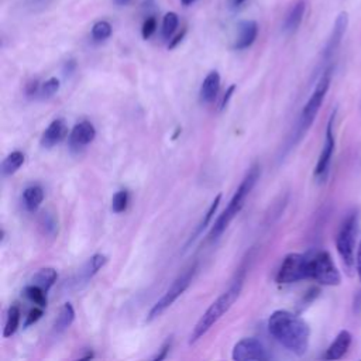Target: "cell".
<instances>
[{
    "label": "cell",
    "instance_id": "cell-1",
    "mask_svg": "<svg viewBox=\"0 0 361 361\" xmlns=\"http://www.w3.org/2000/svg\"><path fill=\"white\" fill-rule=\"evenodd\" d=\"M271 336L286 350L303 355L309 347V324L298 314L288 310H275L268 319Z\"/></svg>",
    "mask_w": 361,
    "mask_h": 361
},
{
    "label": "cell",
    "instance_id": "cell-2",
    "mask_svg": "<svg viewBox=\"0 0 361 361\" xmlns=\"http://www.w3.org/2000/svg\"><path fill=\"white\" fill-rule=\"evenodd\" d=\"M244 276H245V269L241 268L237 274L234 281L231 282V285L228 286V289L226 292H223L209 307L207 310L202 314V317L197 320V323L195 324L190 337H189V344L196 343L199 338H202L209 330L210 327L233 306V303L237 300V298L241 293L243 289V283H244Z\"/></svg>",
    "mask_w": 361,
    "mask_h": 361
},
{
    "label": "cell",
    "instance_id": "cell-3",
    "mask_svg": "<svg viewBox=\"0 0 361 361\" xmlns=\"http://www.w3.org/2000/svg\"><path fill=\"white\" fill-rule=\"evenodd\" d=\"M259 175H261V166L258 164H254L248 169L245 176L243 178L241 183L238 185L237 190L234 192L233 197L230 199L227 207L223 210V213L214 221V224L209 233V241H216L223 234V231L227 228L230 221L240 213V210L243 209V206L245 203L247 196L251 193L252 188L255 186L257 180L259 179Z\"/></svg>",
    "mask_w": 361,
    "mask_h": 361
},
{
    "label": "cell",
    "instance_id": "cell-4",
    "mask_svg": "<svg viewBox=\"0 0 361 361\" xmlns=\"http://www.w3.org/2000/svg\"><path fill=\"white\" fill-rule=\"evenodd\" d=\"M330 82H331V66H327L322 76L319 78L312 94L309 96L307 102L305 103L302 111H300V116H299V120H298V126H296V130H295V135H293V145L296 142L300 141V138L306 134V131L310 128V126L313 124L322 104H323V100L327 94V90H329V86H330Z\"/></svg>",
    "mask_w": 361,
    "mask_h": 361
},
{
    "label": "cell",
    "instance_id": "cell-5",
    "mask_svg": "<svg viewBox=\"0 0 361 361\" xmlns=\"http://www.w3.org/2000/svg\"><path fill=\"white\" fill-rule=\"evenodd\" d=\"M357 230H358V213L353 210L341 223L336 237V248L348 275H353V271H355Z\"/></svg>",
    "mask_w": 361,
    "mask_h": 361
},
{
    "label": "cell",
    "instance_id": "cell-6",
    "mask_svg": "<svg viewBox=\"0 0 361 361\" xmlns=\"http://www.w3.org/2000/svg\"><path fill=\"white\" fill-rule=\"evenodd\" d=\"M307 279L326 286L340 285L341 275L329 251L316 250L307 252Z\"/></svg>",
    "mask_w": 361,
    "mask_h": 361
},
{
    "label": "cell",
    "instance_id": "cell-7",
    "mask_svg": "<svg viewBox=\"0 0 361 361\" xmlns=\"http://www.w3.org/2000/svg\"><path fill=\"white\" fill-rule=\"evenodd\" d=\"M196 268H197V264L193 262L188 269H185L173 282L172 285L169 286V289L162 295V298L155 302V305L151 307V310L148 312V316H147V322H151L154 319H157L158 316H161L190 285L192 279H193V275L196 272Z\"/></svg>",
    "mask_w": 361,
    "mask_h": 361
},
{
    "label": "cell",
    "instance_id": "cell-8",
    "mask_svg": "<svg viewBox=\"0 0 361 361\" xmlns=\"http://www.w3.org/2000/svg\"><path fill=\"white\" fill-rule=\"evenodd\" d=\"M302 279H307V252H290L282 259L275 281L278 283H293Z\"/></svg>",
    "mask_w": 361,
    "mask_h": 361
},
{
    "label": "cell",
    "instance_id": "cell-9",
    "mask_svg": "<svg viewBox=\"0 0 361 361\" xmlns=\"http://www.w3.org/2000/svg\"><path fill=\"white\" fill-rule=\"evenodd\" d=\"M334 118H336V110L329 117V121H327V126H326L323 148L320 151V155H319V159H317L316 168H314V178L319 182L326 180L329 169H330L333 152H334V145H336V138H334V131H333Z\"/></svg>",
    "mask_w": 361,
    "mask_h": 361
},
{
    "label": "cell",
    "instance_id": "cell-10",
    "mask_svg": "<svg viewBox=\"0 0 361 361\" xmlns=\"http://www.w3.org/2000/svg\"><path fill=\"white\" fill-rule=\"evenodd\" d=\"M231 357L233 360H237V361H251V360L262 361L269 358L264 344L254 337H245L237 341L233 347Z\"/></svg>",
    "mask_w": 361,
    "mask_h": 361
},
{
    "label": "cell",
    "instance_id": "cell-11",
    "mask_svg": "<svg viewBox=\"0 0 361 361\" xmlns=\"http://www.w3.org/2000/svg\"><path fill=\"white\" fill-rule=\"evenodd\" d=\"M347 25H348V14L345 11H341L336 21H334V27H333V31H331V35L324 47V51H323V58L324 59H329L334 55V52L337 51L343 37H344V32L347 30Z\"/></svg>",
    "mask_w": 361,
    "mask_h": 361
},
{
    "label": "cell",
    "instance_id": "cell-12",
    "mask_svg": "<svg viewBox=\"0 0 361 361\" xmlns=\"http://www.w3.org/2000/svg\"><path fill=\"white\" fill-rule=\"evenodd\" d=\"M96 137V128L90 121H80L73 126L69 134V145L72 148H82L90 144Z\"/></svg>",
    "mask_w": 361,
    "mask_h": 361
},
{
    "label": "cell",
    "instance_id": "cell-13",
    "mask_svg": "<svg viewBox=\"0 0 361 361\" xmlns=\"http://www.w3.org/2000/svg\"><path fill=\"white\" fill-rule=\"evenodd\" d=\"M68 134V128L63 120L56 118L51 121V124L47 127V130L42 133V137L39 140V144L44 148H51L56 144H59Z\"/></svg>",
    "mask_w": 361,
    "mask_h": 361
},
{
    "label": "cell",
    "instance_id": "cell-14",
    "mask_svg": "<svg viewBox=\"0 0 361 361\" xmlns=\"http://www.w3.org/2000/svg\"><path fill=\"white\" fill-rule=\"evenodd\" d=\"M258 34V24L254 20H244L238 25V37L234 42L235 49H245L255 41Z\"/></svg>",
    "mask_w": 361,
    "mask_h": 361
},
{
    "label": "cell",
    "instance_id": "cell-15",
    "mask_svg": "<svg viewBox=\"0 0 361 361\" xmlns=\"http://www.w3.org/2000/svg\"><path fill=\"white\" fill-rule=\"evenodd\" d=\"M351 344V333L348 330H341L333 340V343L326 350V360H340L344 357Z\"/></svg>",
    "mask_w": 361,
    "mask_h": 361
},
{
    "label": "cell",
    "instance_id": "cell-16",
    "mask_svg": "<svg viewBox=\"0 0 361 361\" xmlns=\"http://www.w3.org/2000/svg\"><path fill=\"white\" fill-rule=\"evenodd\" d=\"M219 89H220V75L217 71H210L200 86V100L204 103H212L216 99Z\"/></svg>",
    "mask_w": 361,
    "mask_h": 361
},
{
    "label": "cell",
    "instance_id": "cell-17",
    "mask_svg": "<svg viewBox=\"0 0 361 361\" xmlns=\"http://www.w3.org/2000/svg\"><path fill=\"white\" fill-rule=\"evenodd\" d=\"M106 262H107V257L104 254L97 252L92 255L80 271V281L87 282L89 279H92L97 274V271L106 265Z\"/></svg>",
    "mask_w": 361,
    "mask_h": 361
},
{
    "label": "cell",
    "instance_id": "cell-18",
    "mask_svg": "<svg viewBox=\"0 0 361 361\" xmlns=\"http://www.w3.org/2000/svg\"><path fill=\"white\" fill-rule=\"evenodd\" d=\"M42 200H44V190L41 186L32 185V186H28L24 189L23 202H24V206L27 210H30V212L37 210L39 207V204L42 203Z\"/></svg>",
    "mask_w": 361,
    "mask_h": 361
},
{
    "label": "cell",
    "instance_id": "cell-19",
    "mask_svg": "<svg viewBox=\"0 0 361 361\" xmlns=\"http://www.w3.org/2000/svg\"><path fill=\"white\" fill-rule=\"evenodd\" d=\"M305 8H306V4L303 0H299L298 3H295V6L290 8V11L288 13V16L285 18V24H283L285 31L293 32L300 25L303 14H305Z\"/></svg>",
    "mask_w": 361,
    "mask_h": 361
},
{
    "label": "cell",
    "instance_id": "cell-20",
    "mask_svg": "<svg viewBox=\"0 0 361 361\" xmlns=\"http://www.w3.org/2000/svg\"><path fill=\"white\" fill-rule=\"evenodd\" d=\"M58 278V272L55 268H51V267H47V268H41L38 272L34 274L32 279H31V283L42 288L45 292L49 290V288L55 283Z\"/></svg>",
    "mask_w": 361,
    "mask_h": 361
},
{
    "label": "cell",
    "instance_id": "cell-21",
    "mask_svg": "<svg viewBox=\"0 0 361 361\" xmlns=\"http://www.w3.org/2000/svg\"><path fill=\"white\" fill-rule=\"evenodd\" d=\"M73 319H75V309H73V306L69 302L63 303L61 310H59V314H58V317H56V320L54 323V331L55 333H62L63 330H66L72 324Z\"/></svg>",
    "mask_w": 361,
    "mask_h": 361
},
{
    "label": "cell",
    "instance_id": "cell-22",
    "mask_svg": "<svg viewBox=\"0 0 361 361\" xmlns=\"http://www.w3.org/2000/svg\"><path fill=\"white\" fill-rule=\"evenodd\" d=\"M220 199H221V193H217L216 195V197L213 199V202H212V204H210V207L207 209V212H206V214H204V217H203V220L200 221V224L196 227V230H195V233L190 235V238L188 240V243H186V247H189L196 238H197V235H200L202 234V231L210 224V221H212V219H213V216H214V213H216V210H217V207H219V204H220Z\"/></svg>",
    "mask_w": 361,
    "mask_h": 361
},
{
    "label": "cell",
    "instance_id": "cell-23",
    "mask_svg": "<svg viewBox=\"0 0 361 361\" xmlns=\"http://www.w3.org/2000/svg\"><path fill=\"white\" fill-rule=\"evenodd\" d=\"M24 164V154L21 151H13L10 152L4 161L1 162V172L3 175H11L14 173L21 165Z\"/></svg>",
    "mask_w": 361,
    "mask_h": 361
},
{
    "label": "cell",
    "instance_id": "cell-24",
    "mask_svg": "<svg viewBox=\"0 0 361 361\" xmlns=\"http://www.w3.org/2000/svg\"><path fill=\"white\" fill-rule=\"evenodd\" d=\"M18 324H20V309H18L17 305H13L7 310V317H6V324H4L3 336L4 337L13 336L17 331Z\"/></svg>",
    "mask_w": 361,
    "mask_h": 361
},
{
    "label": "cell",
    "instance_id": "cell-25",
    "mask_svg": "<svg viewBox=\"0 0 361 361\" xmlns=\"http://www.w3.org/2000/svg\"><path fill=\"white\" fill-rule=\"evenodd\" d=\"M24 293H25V296H27L32 303L38 305L39 307H45L47 303H48L47 292H45L42 288H39V286H37V285H34V283L25 286Z\"/></svg>",
    "mask_w": 361,
    "mask_h": 361
},
{
    "label": "cell",
    "instance_id": "cell-26",
    "mask_svg": "<svg viewBox=\"0 0 361 361\" xmlns=\"http://www.w3.org/2000/svg\"><path fill=\"white\" fill-rule=\"evenodd\" d=\"M178 14L173 13V11H169L164 16V20H162V35L169 39L172 37V34L175 32L176 27H178Z\"/></svg>",
    "mask_w": 361,
    "mask_h": 361
},
{
    "label": "cell",
    "instance_id": "cell-27",
    "mask_svg": "<svg viewBox=\"0 0 361 361\" xmlns=\"http://www.w3.org/2000/svg\"><path fill=\"white\" fill-rule=\"evenodd\" d=\"M111 35V25L109 21L100 20L92 27V37L96 41H103Z\"/></svg>",
    "mask_w": 361,
    "mask_h": 361
},
{
    "label": "cell",
    "instance_id": "cell-28",
    "mask_svg": "<svg viewBox=\"0 0 361 361\" xmlns=\"http://www.w3.org/2000/svg\"><path fill=\"white\" fill-rule=\"evenodd\" d=\"M59 79L58 78H49L39 89L41 99H51L58 90H59Z\"/></svg>",
    "mask_w": 361,
    "mask_h": 361
},
{
    "label": "cell",
    "instance_id": "cell-29",
    "mask_svg": "<svg viewBox=\"0 0 361 361\" xmlns=\"http://www.w3.org/2000/svg\"><path fill=\"white\" fill-rule=\"evenodd\" d=\"M127 203H128V193L126 190H118L114 193L111 199V210L114 213H121L127 209Z\"/></svg>",
    "mask_w": 361,
    "mask_h": 361
},
{
    "label": "cell",
    "instance_id": "cell-30",
    "mask_svg": "<svg viewBox=\"0 0 361 361\" xmlns=\"http://www.w3.org/2000/svg\"><path fill=\"white\" fill-rule=\"evenodd\" d=\"M155 28H157V20H155L154 16H149L148 18H145V21L142 24V28H141L142 38L148 39L155 32Z\"/></svg>",
    "mask_w": 361,
    "mask_h": 361
},
{
    "label": "cell",
    "instance_id": "cell-31",
    "mask_svg": "<svg viewBox=\"0 0 361 361\" xmlns=\"http://www.w3.org/2000/svg\"><path fill=\"white\" fill-rule=\"evenodd\" d=\"M44 307H34V309H31L30 310V313H28V316H27V320H25V323H24V326L25 327H28V326H31V324H34V323H37L41 317H42V314H44V310H42Z\"/></svg>",
    "mask_w": 361,
    "mask_h": 361
},
{
    "label": "cell",
    "instance_id": "cell-32",
    "mask_svg": "<svg viewBox=\"0 0 361 361\" xmlns=\"http://www.w3.org/2000/svg\"><path fill=\"white\" fill-rule=\"evenodd\" d=\"M171 344H172V340H171V338H169V340H166V341H165V344L162 345V348L159 350V353H158L157 355H154V357H152V360H155V361H161V360L166 358V355H168V353H169V350H171Z\"/></svg>",
    "mask_w": 361,
    "mask_h": 361
},
{
    "label": "cell",
    "instance_id": "cell-33",
    "mask_svg": "<svg viewBox=\"0 0 361 361\" xmlns=\"http://www.w3.org/2000/svg\"><path fill=\"white\" fill-rule=\"evenodd\" d=\"M355 272L361 281V240H360V244H358V248H357V254H355Z\"/></svg>",
    "mask_w": 361,
    "mask_h": 361
},
{
    "label": "cell",
    "instance_id": "cell-34",
    "mask_svg": "<svg viewBox=\"0 0 361 361\" xmlns=\"http://www.w3.org/2000/svg\"><path fill=\"white\" fill-rule=\"evenodd\" d=\"M185 34H186V30L183 28V30H182V31H180V32H179L173 39H171V41H169V44H168V49H173V48H175V47L182 41V39H183Z\"/></svg>",
    "mask_w": 361,
    "mask_h": 361
},
{
    "label": "cell",
    "instance_id": "cell-35",
    "mask_svg": "<svg viewBox=\"0 0 361 361\" xmlns=\"http://www.w3.org/2000/svg\"><path fill=\"white\" fill-rule=\"evenodd\" d=\"M155 0H144L141 4L142 11H147V14H151V11H155Z\"/></svg>",
    "mask_w": 361,
    "mask_h": 361
},
{
    "label": "cell",
    "instance_id": "cell-36",
    "mask_svg": "<svg viewBox=\"0 0 361 361\" xmlns=\"http://www.w3.org/2000/svg\"><path fill=\"white\" fill-rule=\"evenodd\" d=\"M234 89H235V85H231L227 90H226V94H224V97H223V102H221V106H220V109L223 110L226 106H227V103H228V100H230V97H231V94L234 93Z\"/></svg>",
    "mask_w": 361,
    "mask_h": 361
},
{
    "label": "cell",
    "instance_id": "cell-37",
    "mask_svg": "<svg viewBox=\"0 0 361 361\" xmlns=\"http://www.w3.org/2000/svg\"><path fill=\"white\" fill-rule=\"evenodd\" d=\"M76 68V62L75 61H68L66 63H65V69H63V72H65V75H69L73 69Z\"/></svg>",
    "mask_w": 361,
    "mask_h": 361
},
{
    "label": "cell",
    "instance_id": "cell-38",
    "mask_svg": "<svg viewBox=\"0 0 361 361\" xmlns=\"http://www.w3.org/2000/svg\"><path fill=\"white\" fill-rule=\"evenodd\" d=\"M180 1H182L183 6H189V4H192L195 0H180Z\"/></svg>",
    "mask_w": 361,
    "mask_h": 361
},
{
    "label": "cell",
    "instance_id": "cell-39",
    "mask_svg": "<svg viewBox=\"0 0 361 361\" xmlns=\"http://www.w3.org/2000/svg\"><path fill=\"white\" fill-rule=\"evenodd\" d=\"M117 4H127L130 0H114Z\"/></svg>",
    "mask_w": 361,
    "mask_h": 361
},
{
    "label": "cell",
    "instance_id": "cell-40",
    "mask_svg": "<svg viewBox=\"0 0 361 361\" xmlns=\"http://www.w3.org/2000/svg\"><path fill=\"white\" fill-rule=\"evenodd\" d=\"M245 0H234V3L238 6V4H241V3H244Z\"/></svg>",
    "mask_w": 361,
    "mask_h": 361
}]
</instances>
